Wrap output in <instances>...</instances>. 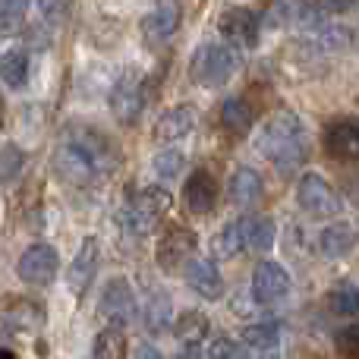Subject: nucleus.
Masks as SVG:
<instances>
[{
	"label": "nucleus",
	"mask_w": 359,
	"mask_h": 359,
	"mask_svg": "<svg viewBox=\"0 0 359 359\" xmlns=\"http://www.w3.org/2000/svg\"><path fill=\"white\" fill-rule=\"evenodd\" d=\"M54 168L67 183L95 186L98 180L114 174V168H117V151L107 142L104 133L76 123V126L63 130L57 155H54Z\"/></svg>",
	"instance_id": "nucleus-1"
},
{
	"label": "nucleus",
	"mask_w": 359,
	"mask_h": 359,
	"mask_svg": "<svg viewBox=\"0 0 359 359\" xmlns=\"http://www.w3.org/2000/svg\"><path fill=\"white\" fill-rule=\"evenodd\" d=\"M259 151L280 174H290L299 164H306V158H309V136H306L303 120L290 111L274 114L259 133Z\"/></svg>",
	"instance_id": "nucleus-2"
},
{
	"label": "nucleus",
	"mask_w": 359,
	"mask_h": 359,
	"mask_svg": "<svg viewBox=\"0 0 359 359\" xmlns=\"http://www.w3.org/2000/svg\"><path fill=\"white\" fill-rule=\"evenodd\" d=\"M240 69V54L227 41H205L189 60V79L202 88H221Z\"/></svg>",
	"instance_id": "nucleus-3"
},
{
	"label": "nucleus",
	"mask_w": 359,
	"mask_h": 359,
	"mask_svg": "<svg viewBox=\"0 0 359 359\" xmlns=\"http://www.w3.org/2000/svg\"><path fill=\"white\" fill-rule=\"evenodd\" d=\"M107 104H111V114L120 120V123H136L142 107H145L142 76H139L136 69H126V73L114 82L111 95H107Z\"/></svg>",
	"instance_id": "nucleus-4"
},
{
	"label": "nucleus",
	"mask_w": 359,
	"mask_h": 359,
	"mask_svg": "<svg viewBox=\"0 0 359 359\" xmlns=\"http://www.w3.org/2000/svg\"><path fill=\"white\" fill-rule=\"evenodd\" d=\"M297 202L303 211L316 217H328V215H337L341 211V196L337 189L328 183L322 174H303L299 177V186H297Z\"/></svg>",
	"instance_id": "nucleus-5"
},
{
	"label": "nucleus",
	"mask_w": 359,
	"mask_h": 359,
	"mask_svg": "<svg viewBox=\"0 0 359 359\" xmlns=\"http://www.w3.org/2000/svg\"><path fill=\"white\" fill-rule=\"evenodd\" d=\"M60 271V255L48 243H35L29 246L16 262V274L32 287H48Z\"/></svg>",
	"instance_id": "nucleus-6"
},
{
	"label": "nucleus",
	"mask_w": 359,
	"mask_h": 359,
	"mask_svg": "<svg viewBox=\"0 0 359 359\" xmlns=\"http://www.w3.org/2000/svg\"><path fill=\"white\" fill-rule=\"evenodd\" d=\"M217 32L227 44L236 48H255L259 44V32H262V19L255 10L249 6H230L217 16Z\"/></svg>",
	"instance_id": "nucleus-7"
},
{
	"label": "nucleus",
	"mask_w": 359,
	"mask_h": 359,
	"mask_svg": "<svg viewBox=\"0 0 359 359\" xmlns=\"http://www.w3.org/2000/svg\"><path fill=\"white\" fill-rule=\"evenodd\" d=\"M98 309H101V316L114 325V328H126V325L136 318V312H139L130 280H123V278H111V280H107L104 290H101Z\"/></svg>",
	"instance_id": "nucleus-8"
},
{
	"label": "nucleus",
	"mask_w": 359,
	"mask_h": 359,
	"mask_svg": "<svg viewBox=\"0 0 359 359\" xmlns=\"http://www.w3.org/2000/svg\"><path fill=\"white\" fill-rule=\"evenodd\" d=\"M290 290H293V280H290V274H287L284 265H278V262H259V265H255V274H252L255 303L274 306V303L290 297Z\"/></svg>",
	"instance_id": "nucleus-9"
},
{
	"label": "nucleus",
	"mask_w": 359,
	"mask_h": 359,
	"mask_svg": "<svg viewBox=\"0 0 359 359\" xmlns=\"http://www.w3.org/2000/svg\"><path fill=\"white\" fill-rule=\"evenodd\" d=\"M196 233H192L189 227H183V224H174V227H168L161 233V240H158V249H155V259L158 265L164 268V271H174V268L186 265V262L192 259V252H196Z\"/></svg>",
	"instance_id": "nucleus-10"
},
{
	"label": "nucleus",
	"mask_w": 359,
	"mask_h": 359,
	"mask_svg": "<svg viewBox=\"0 0 359 359\" xmlns=\"http://www.w3.org/2000/svg\"><path fill=\"white\" fill-rule=\"evenodd\" d=\"M325 149L341 164L359 161V120H350V117L334 120V123L325 130Z\"/></svg>",
	"instance_id": "nucleus-11"
},
{
	"label": "nucleus",
	"mask_w": 359,
	"mask_h": 359,
	"mask_svg": "<svg viewBox=\"0 0 359 359\" xmlns=\"http://www.w3.org/2000/svg\"><path fill=\"white\" fill-rule=\"evenodd\" d=\"M98 259H101L98 240H95V236H86L79 252H76V259H73V265H69V271H67V287L73 297H82V293L92 287L95 274H98Z\"/></svg>",
	"instance_id": "nucleus-12"
},
{
	"label": "nucleus",
	"mask_w": 359,
	"mask_h": 359,
	"mask_svg": "<svg viewBox=\"0 0 359 359\" xmlns=\"http://www.w3.org/2000/svg\"><path fill=\"white\" fill-rule=\"evenodd\" d=\"M196 130V107L192 104H177L168 107L161 117L155 120V142H177V139H186L189 133Z\"/></svg>",
	"instance_id": "nucleus-13"
},
{
	"label": "nucleus",
	"mask_w": 359,
	"mask_h": 359,
	"mask_svg": "<svg viewBox=\"0 0 359 359\" xmlns=\"http://www.w3.org/2000/svg\"><path fill=\"white\" fill-rule=\"evenodd\" d=\"M183 280L189 290H196L202 299H217L224 290L221 284V271L211 259H189L183 268Z\"/></svg>",
	"instance_id": "nucleus-14"
},
{
	"label": "nucleus",
	"mask_w": 359,
	"mask_h": 359,
	"mask_svg": "<svg viewBox=\"0 0 359 359\" xmlns=\"http://www.w3.org/2000/svg\"><path fill=\"white\" fill-rule=\"evenodd\" d=\"M183 22V4L180 0H158V6L142 19V32L151 41H164L180 29Z\"/></svg>",
	"instance_id": "nucleus-15"
},
{
	"label": "nucleus",
	"mask_w": 359,
	"mask_h": 359,
	"mask_svg": "<svg viewBox=\"0 0 359 359\" xmlns=\"http://www.w3.org/2000/svg\"><path fill=\"white\" fill-rule=\"evenodd\" d=\"M186 208L192 211V215L205 217L215 211L217 205V183L215 177L208 174V170H196L189 180H186Z\"/></svg>",
	"instance_id": "nucleus-16"
},
{
	"label": "nucleus",
	"mask_w": 359,
	"mask_h": 359,
	"mask_svg": "<svg viewBox=\"0 0 359 359\" xmlns=\"http://www.w3.org/2000/svg\"><path fill=\"white\" fill-rule=\"evenodd\" d=\"M271 22L280 29H312L318 25V13L309 0H274Z\"/></svg>",
	"instance_id": "nucleus-17"
},
{
	"label": "nucleus",
	"mask_w": 359,
	"mask_h": 359,
	"mask_svg": "<svg viewBox=\"0 0 359 359\" xmlns=\"http://www.w3.org/2000/svg\"><path fill=\"white\" fill-rule=\"evenodd\" d=\"M227 189H230V202H233L236 208H252V205L262 198V189H265V183H262L259 170L240 168L233 177H230Z\"/></svg>",
	"instance_id": "nucleus-18"
},
{
	"label": "nucleus",
	"mask_w": 359,
	"mask_h": 359,
	"mask_svg": "<svg viewBox=\"0 0 359 359\" xmlns=\"http://www.w3.org/2000/svg\"><path fill=\"white\" fill-rule=\"evenodd\" d=\"M356 240H359L356 227H350V224H331V227H325L322 236H318V249H322V255H328V259H344V255L356 246Z\"/></svg>",
	"instance_id": "nucleus-19"
},
{
	"label": "nucleus",
	"mask_w": 359,
	"mask_h": 359,
	"mask_svg": "<svg viewBox=\"0 0 359 359\" xmlns=\"http://www.w3.org/2000/svg\"><path fill=\"white\" fill-rule=\"evenodd\" d=\"M243 240H246V249L265 252V249H271L274 240H278V227H274V221L265 215H249V217H243Z\"/></svg>",
	"instance_id": "nucleus-20"
},
{
	"label": "nucleus",
	"mask_w": 359,
	"mask_h": 359,
	"mask_svg": "<svg viewBox=\"0 0 359 359\" xmlns=\"http://www.w3.org/2000/svg\"><path fill=\"white\" fill-rule=\"evenodd\" d=\"M117 224L133 236H149L151 230L161 224V215H151V211H145L142 205L130 202V205H123V208L117 211Z\"/></svg>",
	"instance_id": "nucleus-21"
},
{
	"label": "nucleus",
	"mask_w": 359,
	"mask_h": 359,
	"mask_svg": "<svg viewBox=\"0 0 359 359\" xmlns=\"http://www.w3.org/2000/svg\"><path fill=\"white\" fill-rule=\"evenodd\" d=\"M0 79H4V86L10 92H16V88H22L29 82V54L22 48L4 54V60H0Z\"/></svg>",
	"instance_id": "nucleus-22"
},
{
	"label": "nucleus",
	"mask_w": 359,
	"mask_h": 359,
	"mask_svg": "<svg viewBox=\"0 0 359 359\" xmlns=\"http://www.w3.org/2000/svg\"><path fill=\"white\" fill-rule=\"evenodd\" d=\"M221 126L233 136H246L249 126H252V107L243 98H227L221 104Z\"/></svg>",
	"instance_id": "nucleus-23"
},
{
	"label": "nucleus",
	"mask_w": 359,
	"mask_h": 359,
	"mask_svg": "<svg viewBox=\"0 0 359 359\" xmlns=\"http://www.w3.org/2000/svg\"><path fill=\"white\" fill-rule=\"evenodd\" d=\"M174 325V306H170L168 293H151L149 297V306H145V328L161 334Z\"/></svg>",
	"instance_id": "nucleus-24"
},
{
	"label": "nucleus",
	"mask_w": 359,
	"mask_h": 359,
	"mask_svg": "<svg viewBox=\"0 0 359 359\" xmlns=\"http://www.w3.org/2000/svg\"><path fill=\"white\" fill-rule=\"evenodd\" d=\"M278 325L265 322V325H249V328H243V347L249 350V353H268V350H278Z\"/></svg>",
	"instance_id": "nucleus-25"
},
{
	"label": "nucleus",
	"mask_w": 359,
	"mask_h": 359,
	"mask_svg": "<svg viewBox=\"0 0 359 359\" xmlns=\"http://www.w3.org/2000/svg\"><path fill=\"white\" fill-rule=\"evenodd\" d=\"M41 322H44L41 309H38L35 303H29V299L13 303L10 309H6V331H38Z\"/></svg>",
	"instance_id": "nucleus-26"
},
{
	"label": "nucleus",
	"mask_w": 359,
	"mask_h": 359,
	"mask_svg": "<svg viewBox=\"0 0 359 359\" xmlns=\"http://www.w3.org/2000/svg\"><path fill=\"white\" fill-rule=\"evenodd\" d=\"M95 359H126V334L123 328H104L95 337Z\"/></svg>",
	"instance_id": "nucleus-27"
},
{
	"label": "nucleus",
	"mask_w": 359,
	"mask_h": 359,
	"mask_svg": "<svg viewBox=\"0 0 359 359\" xmlns=\"http://www.w3.org/2000/svg\"><path fill=\"white\" fill-rule=\"evenodd\" d=\"M180 344H202V337L208 334V318L202 312H183L174 325Z\"/></svg>",
	"instance_id": "nucleus-28"
},
{
	"label": "nucleus",
	"mask_w": 359,
	"mask_h": 359,
	"mask_svg": "<svg viewBox=\"0 0 359 359\" xmlns=\"http://www.w3.org/2000/svg\"><path fill=\"white\" fill-rule=\"evenodd\" d=\"M240 249H246V240H243V221H233L215 236V255L217 259H233Z\"/></svg>",
	"instance_id": "nucleus-29"
},
{
	"label": "nucleus",
	"mask_w": 359,
	"mask_h": 359,
	"mask_svg": "<svg viewBox=\"0 0 359 359\" xmlns=\"http://www.w3.org/2000/svg\"><path fill=\"white\" fill-rule=\"evenodd\" d=\"M331 312L334 316H359V287L356 284H337L331 290Z\"/></svg>",
	"instance_id": "nucleus-30"
},
{
	"label": "nucleus",
	"mask_w": 359,
	"mask_h": 359,
	"mask_svg": "<svg viewBox=\"0 0 359 359\" xmlns=\"http://www.w3.org/2000/svg\"><path fill=\"white\" fill-rule=\"evenodd\" d=\"M130 202L142 205L145 211H151V215H164V211L174 205V196H170L168 189H161V186H149V189L136 192V196L130 198Z\"/></svg>",
	"instance_id": "nucleus-31"
},
{
	"label": "nucleus",
	"mask_w": 359,
	"mask_h": 359,
	"mask_svg": "<svg viewBox=\"0 0 359 359\" xmlns=\"http://www.w3.org/2000/svg\"><path fill=\"white\" fill-rule=\"evenodd\" d=\"M183 164H186V155H183V151H177V149L158 151V155H155V174L164 177V180H174L180 170H183Z\"/></svg>",
	"instance_id": "nucleus-32"
},
{
	"label": "nucleus",
	"mask_w": 359,
	"mask_h": 359,
	"mask_svg": "<svg viewBox=\"0 0 359 359\" xmlns=\"http://www.w3.org/2000/svg\"><path fill=\"white\" fill-rule=\"evenodd\" d=\"M208 359H249V353L240 347L236 341H230V337H215L208 347Z\"/></svg>",
	"instance_id": "nucleus-33"
},
{
	"label": "nucleus",
	"mask_w": 359,
	"mask_h": 359,
	"mask_svg": "<svg viewBox=\"0 0 359 359\" xmlns=\"http://www.w3.org/2000/svg\"><path fill=\"white\" fill-rule=\"evenodd\" d=\"M22 168H25V155L13 142H6L4 145V180L10 183V180L16 177V170H22Z\"/></svg>",
	"instance_id": "nucleus-34"
},
{
	"label": "nucleus",
	"mask_w": 359,
	"mask_h": 359,
	"mask_svg": "<svg viewBox=\"0 0 359 359\" xmlns=\"http://www.w3.org/2000/svg\"><path fill=\"white\" fill-rule=\"evenodd\" d=\"M337 350H341L344 356H359V322L337 331Z\"/></svg>",
	"instance_id": "nucleus-35"
},
{
	"label": "nucleus",
	"mask_w": 359,
	"mask_h": 359,
	"mask_svg": "<svg viewBox=\"0 0 359 359\" xmlns=\"http://www.w3.org/2000/svg\"><path fill=\"white\" fill-rule=\"evenodd\" d=\"M0 4H4V22L10 25L13 19H19L25 10H29L32 0H0Z\"/></svg>",
	"instance_id": "nucleus-36"
},
{
	"label": "nucleus",
	"mask_w": 359,
	"mask_h": 359,
	"mask_svg": "<svg viewBox=\"0 0 359 359\" xmlns=\"http://www.w3.org/2000/svg\"><path fill=\"white\" fill-rule=\"evenodd\" d=\"M353 4L356 0H318V6H322L325 13H347Z\"/></svg>",
	"instance_id": "nucleus-37"
},
{
	"label": "nucleus",
	"mask_w": 359,
	"mask_h": 359,
	"mask_svg": "<svg viewBox=\"0 0 359 359\" xmlns=\"http://www.w3.org/2000/svg\"><path fill=\"white\" fill-rule=\"evenodd\" d=\"M177 359H202V350H198V344H180Z\"/></svg>",
	"instance_id": "nucleus-38"
},
{
	"label": "nucleus",
	"mask_w": 359,
	"mask_h": 359,
	"mask_svg": "<svg viewBox=\"0 0 359 359\" xmlns=\"http://www.w3.org/2000/svg\"><path fill=\"white\" fill-rule=\"evenodd\" d=\"M136 359H164V353L158 347H151V344H142V347L136 350Z\"/></svg>",
	"instance_id": "nucleus-39"
},
{
	"label": "nucleus",
	"mask_w": 359,
	"mask_h": 359,
	"mask_svg": "<svg viewBox=\"0 0 359 359\" xmlns=\"http://www.w3.org/2000/svg\"><path fill=\"white\" fill-rule=\"evenodd\" d=\"M0 359H13V353H10V350H4V353H0Z\"/></svg>",
	"instance_id": "nucleus-40"
}]
</instances>
